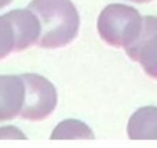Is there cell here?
I'll list each match as a JSON object with an SVG mask.
<instances>
[{
  "instance_id": "6da1fadb",
  "label": "cell",
  "mask_w": 157,
  "mask_h": 148,
  "mask_svg": "<svg viewBox=\"0 0 157 148\" xmlns=\"http://www.w3.org/2000/svg\"><path fill=\"white\" fill-rule=\"evenodd\" d=\"M41 26L37 44L43 49L68 46L78 33L80 17L71 0H32L28 6Z\"/></svg>"
},
{
  "instance_id": "7a4b0ae2",
  "label": "cell",
  "mask_w": 157,
  "mask_h": 148,
  "mask_svg": "<svg viewBox=\"0 0 157 148\" xmlns=\"http://www.w3.org/2000/svg\"><path fill=\"white\" fill-rule=\"evenodd\" d=\"M142 17L131 6L113 3L101 11L97 21L99 36L113 47H127L141 32Z\"/></svg>"
},
{
  "instance_id": "3957f363",
  "label": "cell",
  "mask_w": 157,
  "mask_h": 148,
  "mask_svg": "<svg viewBox=\"0 0 157 148\" xmlns=\"http://www.w3.org/2000/svg\"><path fill=\"white\" fill-rule=\"evenodd\" d=\"M25 85V100L21 118L26 121H43L54 112L58 102L57 90L47 78L39 74L21 75Z\"/></svg>"
},
{
  "instance_id": "277c9868",
  "label": "cell",
  "mask_w": 157,
  "mask_h": 148,
  "mask_svg": "<svg viewBox=\"0 0 157 148\" xmlns=\"http://www.w3.org/2000/svg\"><path fill=\"white\" fill-rule=\"evenodd\" d=\"M128 57L141 64L144 71L157 79V17L149 15L142 19L141 32L125 47Z\"/></svg>"
},
{
  "instance_id": "5b68a950",
  "label": "cell",
  "mask_w": 157,
  "mask_h": 148,
  "mask_svg": "<svg viewBox=\"0 0 157 148\" xmlns=\"http://www.w3.org/2000/svg\"><path fill=\"white\" fill-rule=\"evenodd\" d=\"M25 85L18 75H0V122L14 119L22 111Z\"/></svg>"
},
{
  "instance_id": "8992f818",
  "label": "cell",
  "mask_w": 157,
  "mask_h": 148,
  "mask_svg": "<svg viewBox=\"0 0 157 148\" xmlns=\"http://www.w3.org/2000/svg\"><path fill=\"white\" fill-rule=\"evenodd\" d=\"M8 17L11 18L17 35V49L15 51L29 49L32 44L37 43L40 38L41 26L37 17L29 8H17V10L8 11Z\"/></svg>"
},
{
  "instance_id": "52a82bcc",
  "label": "cell",
  "mask_w": 157,
  "mask_h": 148,
  "mask_svg": "<svg viewBox=\"0 0 157 148\" xmlns=\"http://www.w3.org/2000/svg\"><path fill=\"white\" fill-rule=\"evenodd\" d=\"M127 134L131 140H157V107L136 110L128 121Z\"/></svg>"
},
{
  "instance_id": "ba28073f",
  "label": "cell",
  "mask_w": 157,
  "mask_h": 148,
  "mask_svg": "<svg viewBox=\"0 0 157 148\" xmlns=\"http://www.w3.org/2000/svg\"><path fill=\"white\" fill-rule=\"evenodd\" d=\"M52 140H77V138H95L94 132L78 119H65L59 122L51 133Z\"/></svg>"
},
{
  "instance_id": "9c48e42d",
  "label": "cell",
  "mask_w": 157,
  "mask_h": 148,
  "mask_svg": "<svg viewBox=\"0 0 157 148\" xmlns=\"http://www.w3.org/2000/svg\"><path fill=\"white\" fill-rule=\"evenodd\" d=\"M17 49V35L8 14L0 15V60Z\"/></svg>"
},
{
  "instance_id": "30bf717a",
  "label": "cell",
  "mask_w": 157,
  "mask_h": 148,
  "mask_svg": "<svg viewBox=\"0 0 157 148\" xmlns=\"http://www.w3.org/2000/svg\"><path fill=\"white\" fill-rule=\"evenodd\" d=\"M0 138H17V140H26L24 132L15 126H3L0 127Z\"/></svg>"
},
{
  "instance_id": "8fae6325",
  "label": "cell",
  "mask_w": 157,
  "mask_h": 148,
  "mask_svg": "<svg viewBox=\"0 0 157 148\" xmlns=\"http://www.w3.org/2000/svg\"><path fill=\"white\" fill-rule=\"evenodd\" d=\"M11 2H13V0H0V10H2L3 7H6V6H8Z\"/></svg>"
},
{
  "instance_id": "7c38bea8",
  "label": "cell",
  "mask_w": 157,
  "mask_h": 148,
  "mask_svg": "<svg viewBox=\"0 0 157 148\" xmlns=\"http://www.w3.org/2000/svg\"><path fill=\"white\" fill-rule=\"evenodd\" d=\"M128 2H134V3H139V4H145V3H150L152 0H128Z\"/></svg>"
}]
</instances>
